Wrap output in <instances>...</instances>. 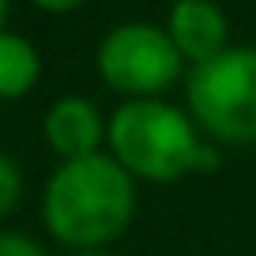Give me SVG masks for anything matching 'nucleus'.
<instances>
[{
    "label": "nucleus",
    "instance_id": "nucleus-1",
    "mask_svg": "<svg viewBox=\"0 0 256 256\" xmlns=\"http://www.w3.org/2000/svg\"><path fill=\"white\" fill-rule=\"evenodd\" d=\"M136 177L110 151L72 158L49 174L42 188V222L68 252L113 245L136 215Z\"/></svg>",
    "mask_w": 256,
    "mask_h": 256
},
{
    "label": "nucleus",
    "instance_id": "nucleus-2",
    "mask_svg": "<svg viewBox=\"0 0 256 256\" xmlns=\"http://www.w3.org/2000/svg\"><path fill=\"white\" fill-rule=\"evenodd\" d=\"M106 151L147 184H174L192 174H215L222 154L204 136L184 106L170 98L120 102L110 113Z\"/></svg>",
    "mask_w": 256,
    "mask_h": 256
},
{
    "label": "nucleus",
    "instance_id": "nucleus-9",
    "mask_svg": "<svg viewBox=\"0 0 256 256\" xmlns=\"http://www.w3.org/2000/svg\"><path fill=\"white\" fill-rule=\"evenodd\" d=\"M0 256H49L42 241L23 230H0Z\"/></svg>",
    "mask_w": 256,
    "mask_h": 256
},
{
    "label": "nucleus",
    "instance_id": "nucleus-7",
    "mask_svg": "<svg viewBox=\"0 0 256 256\" xmlns=\"http://www.w3.org/2000/svg\"><path fill=\"white\" fill-rule=\"evenodd\" d=\"M42 80V56L34 42L0 30V98H26Z\"/></svg>",
    "mask_w": 256,
    "mask_h": 256
},
{
    "label": "nucleus",
    "instance_id": "nucleus-12",
    "mask_svg": "<svg viewBox=\"0 0 256 256\" xmlns=\"http://www.w3.org/2000/svg\"><path fill=\"white\" fill-rule=\"evenodd\" d=\"M4 19H8V0H0V30H4Z\"/></svg>",
    "mask_w": 256,
    "mask_h": 256
},
{
    "label": "nucleus",
    "instance_id": "nucleus-10",
    "mask_svg": "<svg viewBox=\"0 0 256 256\" xmlns=\"http://www.w3.org/2000/svg\"><path fill=\"white\" fill-rule=\"evenodd\" d=\"M34 8L42 12H76L80 4H87V0H30Z\"/></svg>",
    "mask_w": 256,
    "mask_h": 256
},
{
    "label": "nucleus",
    "instance_id": "nucleus-4",
    "mask_svg": "<svg viewBox=\"0 0 256 256\" xmlns=\"http://www.w3.org/2000/svg\"><path fill=\"white\" fill-rule=\"evenodd\" d=\"M94 68L98 80L124 102L166 98L177 80H184V60L170 42L166 26L144 19H128L106 30L94 53Z\"/></svg>",
    "mask_w": 256,
    "mask_h": 256
},
{
    "label": "nucleus",
    "instance_id": "nucleus-13",
    "mask_svg": "<svg viewBox=\"0 0 256 256\" xmlns=\"http://www.w3.org/2000/svg\"><path fill=\"white\" fill-rule=\"evenodd\" d=\"M166 4H181V0H166Z\"/></svg>",
    "mask_w": 256,
    "mask_h": 256
},
{
    "label": "nucleus",
    "instance_id": "nucleus-11",
    "mask_svg": "<svg viewBox=\"0 0 256 256\" xmlns=\"http://www.w3.org/2000/svg\"><path fill=\"white\" fill-rule=\"evenodd\" d=\"M64 256H113V252H106V248H98V252H64Z\"/></svg>",
    "mask_w": 256,
    "mask_h": 256
},
{
    "label": "nucleus",
    "instance_id": "nucleus-6",
    "mask_svg": "<svg viewBox=\"0 0 256 256\" xmlns=\"http://www.w3.org/2000/svg\"><path fill=\"white\" fill-rule=\"evenodd\" d=\"M166 34L177 46L184 64H204L230 49V19L215 0H181L166 12Z\"/></svg>",
    "mask_w": 256,
    "mask_h": 256
},
{
    "label": "nucleus",
    "instance_id": "nucleus-8",
    "mask_svg": "<svg viewBox=\"0 0 256 256\" xmlns=\"http://www.w3.org/2000/svg\"><path fill=\"white\" fill-rule=\"evenodd\" d=\"M19 196H23V170L16 166L12 154L0 151V218L19 204Z\"/></svg>",
    "mask_w": 256,
    "mask_h": 256
},
{
    "label": "nucleus",
    "instance_id": "nucleus-5",
    "mask_svg": "<svg viewBox=\"0 0 256 256\" xmlns=\"http://www.w3.org/2000/svg\"><path fill=\"white\" fill-rule=\"evenodd\" d=\"M42 132H46V144L60 154V162H72V158H87V154L102 151L110 117H102V110L90 98L64 94L46 110Z\"/></svg>",
    "mask_w": 256,
    "mask_h": 256
},
{
    "label": "nucleus",
    "instance_id": "nucleus-3",
    "mask_svg": "<svg viewBox=\"0 0 256 256\" xmlns=\"http://www.w3.org/2000/svg\"><path fill=\"white\" fill-rule=\"evenodd\" d=\"M184 110L211 144H256V46H230L184 72Z\"/></svg>",
    "mask_w": 256,
    "mask_h": 256
}]
</instances>
